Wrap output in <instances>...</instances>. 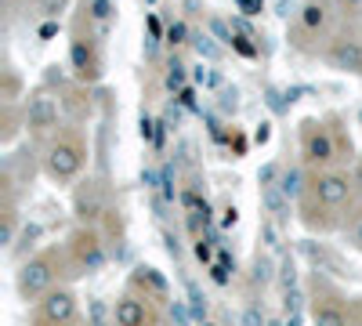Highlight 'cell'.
I'll return each mask as SVG.
<instances>
[{"label": "cell", "instance_id": "obj_39", "mask_svg": "<svg viewBox=\"0 0 362 326\" xmlns=\"http://www.w3.org/2000/svg\"><path fill=\"white\" fill-rule=\"evenodd\" d=\"M268 326H279V322H268Z\"/></svg>", "mask_w": 362, "mask_h": 326}, {"label": "cell", "instance_id": "obj_10", "mask_svg": "<svg viewBox=\"0 0 362 326\" xmlns=\"http://www.w3.org/2000/svg\"><path fill=\"white\" fill-rule=\"evenodd\" d=\"M261 203H264V211L272 218H286V211H290V196L279 185H264L261 189Z\"/></svg>", "mask_w": 362, "mask_h": 326}, {"label": "cell", "instance_id": "obj_20", "mask_svg": "<svg viewBox=\"0 0 362 326\" xmlns=\"http://www.w3.org/2000/svg\"><path fill=\"white\" fill-rule=\"evenodd\" d=\"M243 326H268L264 322V315H261V308L257 305H250L247 312H243Z\"/></svg>", "mask_w": 362, "mask_h": 326}, {"label": "cell", "instance_id": "obj_22", "mask_svg": "<svg viewBox=\"0 0 362 326\" xmlns=\"http://www.w3.org/2000/svg\"><path fill=\"white\" fill-rule=\"evenodd\" d=\"M210 272H214V279H218V283H228V254H221V261H218Z\"/></svg>", "mask_w": 362, "mask_h": 326}, {"label": "cell", "instance_id": "obj_4", "mask_svg": "<svg viewBox=\"0 0 362 326\" xmlns=\"http://www.w3.org/2000/svg\"><path fill=\"white\" fill-rule=\"evenodd\" d=\"M348 196H351V182L344 174H322L315 182V199L322 206H341Z\"/></svg>", "mask_w": 362, "mask_h": 326}, {"label": "cell", "instance_id": "obj_7", "mask_svg": "<svg viewBox=\"0 0 362 326\" xmlns=\"http://www.w3.org/2000/svg\"><path fill=\"white\" fill-rule=\"evenodd\" d=\"M112 319H116V326H145V319H148L145 301H138V298H119Z\"/></svg>", "mask_w": 362, "mask_h": 326}, {"label": "cell", "instance_id": "obj_28", "mask_svg": "<svg viewBox=\"0 0 362 326\" xmlns=\"http://www.w3.org/2000/svg\"><path fill=\"white\" fill-rule=\"evenodd\" d=\"M279 174H283L279 167H264V170H261V182H264V185H272V182H276Z\"/></svg>", "mask_w": 362, "mask_h": 326}, {"label": "cell", "instance_id": "obj_16", "mask_svg": "<svg viewBox=\"0 0 362 326\" xmlns=\"http://www.w3.org/2000/svg\"><path fill=\"white\" fill-rule=\"evenodd\" d=\"M163 83H167V91H181V87H185V66L170 62L167 73H163Z\"/></svg>", "mask_w": 362, "mask_h": 326}, {"label": "cell", "instance_id": "obj_36", "mask_svg": "<svg viewBox=\"0 0 362 326\" xmlns=\"http://www.w3.org/2000/svg\"><path fill=\"white\" fill-rule=\"evenodd\" d=\"M254 138H257V141H268V124H261V127H257V134H254Z\"/></svg>", "mask_w": 362, "mask_h": 326}, {"label": "cell", "instance_id": "obj_26", "mask_svg": "<svg viewBox=\"0 0 362 326\" xmlns=\"http://www.w3.org/2000/svg\"><path fill=\"white\" fill-rule=\"evenodd\" d=\"M141 138H145V141H160V134H156V124H153V120H141Z\"/></svg>", "mask_w": 362, "mask_h": 326}, {"label": "cell", "instance_id": "obj_42", "mask_svg": "<svg viewBox=\"0 0 362 326\" xmlns=\"http://www.w3.org/2000/svg\"><path fill=\"white\" fill-rule=\"evenodd\" d=\"M358 116H362V112H358Z\"/></svg>", "mask_w": 362, "mask_h": 326}, {"label": "cell", "instance_id": "obj_27", "mask_svg": "<svg viewBox=\"0 0 362 326\" xmlns=\"http://www.w3.org/2000/svg\"><path fill=\"white\" fill-rule=\"evenodd\" d=\"M185 33H189V29L181 25V22H177V25H170V44H185Z\"/></svg>", "mask_w": 362, "mask_h": 326}, {"label": "cell", "instance_id": "obj_14", "mask_svg": "<svg viewBox=\"0 0 362 326\" xmlns=\"http://www.w3.org/2000/svg\"><path fill=\"white\" fill-rule=\"evenodd\" d=\"M300 22H305V29H312V33H315V29H322V25H326V8L312 0V4L300 8Z\"/></svg>", "mask_w": 362, "mask_h": 326}, {"label": "cell", "instance_id": "obj_23", "mask_svg": "<svg viewBox=\"0 0 362 326\" xmlns=\"http://www.w3.org/2000/svg\"><path fill=\"white\" fill-rule=\"evenodd\" d=\"M11 240H15V218L8 214V221H4V228H0V243H4V247H11Z\"/></svg>", "mask_w": 362, "mask_h": 326}, {"label": "cell", "instance_id": "obj_35", "mask_svg": "<svg viewBox=\"0 0 362 326\" xmlns=\"http://www.w3.org/2000/svg\"><path fill=\"white\" fill-rule=\"evenodd\" d=\"M283 326H300V312H286V322Z\"/></svg>", "mask_w": 362, "mask_h": 326}, {"label": "cell", "instance_id": "obj_34", "mask_svg": "<svg viewBox=\"0 0 362 326\" xmlns=\"http://www.w3.org/2000/svg\"><path fill=\"white\" fill-rule=\"evenodd\" d=\"M235 218H239V211H235V206H228V211H225V218H221V221H225V225H235Z\"/></svg>", "mask_w": 362, "mask_h": 326}, {"label": "cell", "instance_id": "obj_12", "mask_svg": "<svg viewBox=\"0 0 362 326\" xmlns=\"http://www.w3.org/2000/svg\"><path fill=\"white\" fill-rule=\"evenodd\" d=\"M312 322L315 326H348V315H344L341 305H319L315 315H312Z\"/></svg>", "mask_w": 362, "mask_h": 326}, {"label": "cell", "instance_id": "obj_30", "mask_svg": "<svg viewBox=\"0 0 362 326\" xmlns=\"http://www.w3.org/2000/svg\"><path fill=\"white\" fill-rule=\"evenodd\" d=\"M221 109H235V91H225L221 95Z\"/></svg>", "mask_w": 362, "mask_h": 326}, {"label": "cell", "instance_id": "obj_18", "mask_svg": "<svg viewBox=\"0 0 362 326\" xmlns=\"http://www.w3.org/2000/svg\"><path fill=\"white\" fill-rule=\"evenodd\" d=\"M66 8H69V0H40V15L44 18H58Z\"/></svg>", "mask_w": 362, "mask_h": 326}, {"label": "cell", "instance_id": "obj_25", "mask_svg": "<svg viewBox=\"0 0 362 326\" xmlns=\"http://www.w3.org/2000/svg\"><path fill=\"white\" fill-rule=\"evenodd\" d=\"M196 47H199V54H206V58H218L221 51L214 47V44H210V37H203V40H196Z\"/></svg>", "mask_w": 362, "mask_h": 326}, {"label": "cell", "instance_id": "obj_37", "mask_svg": "<svg viewBox=\"0 0 362 326\" xmlns=\"http://www.w3.org/2000/svg\"><path fill=\"white\" fill-rule=\"evenodd\" d=\"M355 247H358V250H362V221H358V225H355Z\"/></svg>", "mask_w": 362, "mask_h": 326}, {"label": "cell", "instance_id": "obj_41", "mask_svg": "<svg viewBox=\"0 0 362 326\" xmlns=\"http://www.w3.org/2000/svg\"><path fill=\"white\" fill-rule=\"evenodd\" d=\"M206 326H214V322H206Z\"/></svg>", "mask_w": 362, "mask_h": 326}, {"label": "cell", "instance_id": "obj_9", "mask_svg": "<svg viewBox=\"0 0 362 326\" xmlns=\"http://www.w3.org/2000/svg\"><path fill=\"white\" fill-rule=\"evenodd\" d=\"M76 257H80V264H83L87 272H98L102 264H105V254H102L95 235H80V240H76Z\"/></svg>", "mask_w": 362, "mask_h": 326}, {"label": "cell", "instance_id": "obj_24", "mask_svg": "<svg viewBox=\"0 0 362 326\" xmlns=\"http://www.w3.org/2000/svg\"><path fill=\"white\" fill-rule=\"evenodd\" d=\"M90 326H105V305L102 301L90 305Z\"/></svg>", "mask_w": 362, "mask_h": 326}, {"label": "cell", "instance_id": "obj_29", "mask_svg": "<svg viewBox=\"0 0 362 326\" xmlns=\"http://www.w3.org/2000/svg\"><path fill=\"white\" fill-rule=\"evenodd\" d=\"M239 8H243V15H257L261 11V0H239Z\"/></svg>", "mask_w": 362, "mask_h": 326}, {"label": "cell", "instance_id": "obj_33", "mask_svg": "<svg viewBox=\"0 0 362 326\" xmlns=\"http://www.w3.org/2000/svg\"><path fill=\"white\" fill-rule=\"evenodd\" d=\"M109 15V4H105V0H98V4H95V18H105Z\"/></svg>", "mask_w": 362, "mask_h": 326}, {"label": "cell", "instance_id": "obj_13", "mask_svg": "<svg viewBox=\"0 0 362 326\" xmlns=\"http://www.w3.org/2000/svg\"><path fill=\"white\" fill-rule=\"evenodd\" d=\"M279 189H283L290 199H297V196H300V189H305V174H300L297 167L283 170V174H279Z\"/></svg>", "mask_w": 362, "mask_h": 326}, {"label": "cell", "instance_id": "obj_31", "mask_svg": "<svg viewBox=\"0 0 362 326\" xmlns=\"http://www.w3.org/2000/svg\"><path fill=\"white\" fill-rule=\"evenodd\" d=\"M196 257H199V261H210V247H206L203 240L196 243Z\"/></svg>", "mask_w": 362, "mask_h": 326}, {"label": "cell", "instance_id": "obj_6", "mask_svg": "<svg viewBox=\"0 0 362 326\" xmlns=\"http://www.w3.org/2000/svg\"><path fill=\"white\" fill-rule=\"evenodd\" d=\"M329 62H334V69H344V73H362V44L358 40H337L329 47Z\"/></svg>", "mask_w": 362, "mask_h": 326}, {"label": "cell", "instance_id": "obj_40", "mask_svg": "<svg viewBox=\"0 0 362 326\" xmlns=\"http://www.w3.org/2000/svg\"><path fill=\"white\" fill-rule=\"evenodd\" d=\"M4 4H11V0H4Z\"/></svg>", "mask_w": 362, "mask_h": 326}, {"label": "cell", "instance_id": "obj_38", "mask_svg": "<svg viewBox=\"0 0 362 326\" xmlns=\"http://www.w3.org/2000/svg\"><path fill=\"white\" fill-rule=\"evenodd\" d=\"M351 4H362V0H351Z\"/></svg>", "mask_w": 362, "mask_h": 326}, {"label": "cell", "instance_id": "obj_2", "mask_svg": "<svg viewBox=\"0 0 362 326\" xmlns=\"http://www.w3.org/2000/svg\"><path fill=\"white\" fill-rule=\"evenodd\" d=\"M83 163V153H80V145L62 138V141H54L51 149H47V174L58 177V182H69V177H76Z\"/></svg>", "mask_w": 362, "mask_h": 326}, {"label": "cell", "instance_id": "obj_11", "mask_svg": "<svg viewBox=\"0 0 362 326\" xmlns=\"http://www.w3.org/2000/svg\"><path fill=\"white\" fill-rule=\"evenodd\" d=\"M76 211H80V218H98V211H102V196H98L95 185H87V189L76 192Z\"/></svg>", "mask_w": 362, "mask_h": 326}, {"label": "cell", "instance_id": "obj_1", "mask_svg": "<svg viewBox=\"0 0 362 326\" xmlns=\"http://www.w3.org/2000/svg\"><path fill=\"white\" fill-rule=\"evenodd\" d=\"M51 283H54V261L51 257H33V261L22 264V272H18V293H22L25 301L51 293Z\"/></svg>", "mask_w": 362, "mask_h": 326}, {"label": "cell", "instance_id": "obj_32", "mask_svg": "<svg viewBox=\"0 0 362 326\" xmlns=\"http://www.w3.org/2000/svg\"><path fill=\"white\" fill-rule=\"evenodd\" d=\"M264 240H268V247H276V225H264Z\"/></svg>", "mask_w": 362, "mask_h": 326}, {"label": "cell", "instance_id": "obj_5", "mask_svg": "<svg viewBox=\"0 0 362 326\" xmlns=\"http://www.w3.org/2000/svg\"><path fill=\"white\" fill-rule=\"evenodd\" d=\"M25 124L33 131H47L58 124V105L47 98V95H33L25 102Z\"/></svg>", "mask_w": 362, "mask_h": 326}, {"label": "cell", "instance_id": "obj_17", "mask_svg": "<svg viewBox=\"0 0 362 326\" xmlns=\"http://www.w3.org/2000/svg\"><path fill=\"white\" fill-rule=\"evenodd\" d=\"M189 286V305H192V319H203L206 315V298L199 293V286L196 283H185Z\"/></svg>", "mask_w": 362, "mask_h": 326}, {"label": "cell", "instance_id": "obj_8", "mask_svg": "<svg viewBox=\"0 0 362 326\" xmlns=\"http://www.w3.org/2000/svg\"><path fill=\"white\" fill-rule=\"evenodd\" d=\"M305 156L312 163H329L334 160V138H329L326 131H308L305 138Z\"/></svg>", "mask_w": 362, "mask_h": 326}, {"label": "cell", "instance_id": "obj_15", "mask_svg": "<svg viewBox=\"0 0 362 326\" xmlns=\"http://www.w3.org/2000/svg\"><path fill=\"white\" fill-rule=\"evenodd\" d=\"M73 66H76V73H80V76H87V73H90V66H95V62H90V51H87V44H83V40H76V44H73Z\"/></svg>", "mask_w": 362, "mask_h": 326}, {"label": "cell", "instance_id": "obj_21", "mask_svg": "<svg viewBox=\"0 0 362 326\" xmlns=\"http://www.w3.org/2000/svg\"><path fill=\"white\" fill-rule=\"evenodd\" d=\"M297 286V269L293 261H283V290H293Z\"/></svg>", "mask_w": 362, "mask_h": 326}, {"label": "cell", "instance_id": "obj_19", "mask_svg": "<svg viewBox=\"0 0 362 326\" xmlns=\"http://www.w3.org/2000/svg\"><path fill=\"white\" fill-rule=\"evenodd\" d=\"M138 272H141V276H138L141 283H148V286H153V290H160V293H167V283H163V279L156 276V269H138Z\"/></svg>", "mask_w": 362, "mask_h": 326}, {"label": "cell", "instance_id": "obj_3", "mask_svg": "<svg viewBox=\"0 0 362 326\" xmlns=\"http://www.w3.org/2000/svg\"><path fill=\"white\" fill-rule=\"evenodd\" d=\"M73 312H76V298H73L69 290L44 293V301H40V322L44 326H62V322L73 319Z\"/></svg>", "mask_w": 362, "mask_h": 326}]
</instances>
